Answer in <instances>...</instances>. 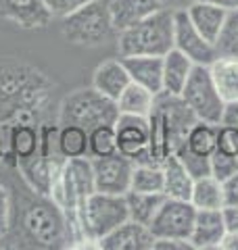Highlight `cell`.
I'll list each match as a JSON object with an SVG mask.
<instances>
[{"label": "cell", "mask_w": 238, "mask_h": 250, "mask_svg": "<svg viewBox=\"0 0 238 250\" xmlns=\"http://www.w3.org/2000/svg\"><path fill=\"white\" fill-rule=\"evenodd\" d=\"M119 57L150 54L165 57L173 48V13L161 9L117 34Z\"/></svg>", "instance_id": "obj_1"}, {"label": "cell", "mask_w": 238, "mask_h": 250, "mask_svg": "<svg viewBox=\"0 0 238 250\" xmlns=\"http://www.w3.org/2000/svg\"><path fill=\"white\" fill-rule=\"evenodd\" d=\"M61 34L69 44L75 46H102L109 40H117L107 0H90L77 11L61 19Z\"/></svg>", "instance_id": "obj_2"}, {"label": "cell", "mask_w": 238, "mask_h": 250, "mask_svg": "<svg viewBox=\"0 0 238 250\" xmlns=\"http://www.w3.org/2000/svg\"><path fill=\"white\" fill-rule=\"evenodd\" d=\"M117 117V103L94 88H82L67 94L59 108V125H79L88 131L100 125H115Z\"/></svg>", "instance_id": "obj_3"}, {"label": "cell", "mask_w": 238, "mask_h": 250, "mask_svg": "<svg viewBox=\"0 0 238 250\" xmlns=\"http://www.w3.org/2000/svg\"><path fill=\"white\" fill-rule=\"evenodd\" d=\"M92 192H96L92 159L75 156V159H65L48 198L57 202L65 213H75Z\"/></svg>", "instance_id": "obj_4"}, {"label": "cell", "mask_w": 238, "mask_h": 250, "mask_svg": "<svg viewBox=\"0 0 238 250\" xmlns=\"http://www.w3.org/2000/svg\"><path fill=\"white\" fill-rule=\"evenodd\" d=\"M23 228H25L27 236L40 246H69V228L65 210L52 200L44 198L29 205L25 215H23Z\"/></svg>", "instance_id": "obj_5"}, {"label": "cell", "mask_w": 238, "mask_h": 250, "mask_svg": "<svg viewBox=\"0 0 238 250\" xmlns=\"http://www.w3.org/2000/svg\"><path fill=\"white\" fill-rule=\"evenodd\" d=\"M180 96L198 121L219 125L221 119H224L226 100L221 98V94L217 92L215 83H213L209 67L194 65Z\"/></svg>", "instance_id": "obj_6"}, {"label": "cell", "mask_w": 238, "mask_h": 250, "mask_svg": "<svg viewBox=\"0 0 238 250\" xmlns=\"http://www.w3.org/2000/svg\"><path fill=\"white\" fill-rule=\"evenodd\" d=\"M196 207L190 200L167 198L161 202V207L155 213L153 221L148 223L150 233L155 240H182L188 242L190 231L194 225Z\"/></svg>", "instance_id": "obj_7"}, {"label": "cell", "mask_w": 238, "mask_h": 250, "mask_svg": "<svg viewBox=\"0 0 238 250\" xmlns=\"http://www.w3.org/2000/svg\"><path fill=\"white\" fill-rule=\"evenodd\" d=\"M173 48H178L182 54H186L194 65H203V67H209L219 57L217 46L211 44L192 25L186 11L173 13Z\"/></svg>", "instance_id": "obj_8"}, {"label": "cell", "mask_w": 238, "mask_h": 250, "mask_svg": "<svg viewBox=\"0 0 238 250\" xmlns=\"http://www.w3.org/2000/svg\"><path fill=\"white\" fill-rule=\"evenodd\" d=\"M92 171H94V188L96 192L107 194H125L132 184V171L134 159L121 152L109 154V156H90Z\"/></svg>", "instance_id": "obj_9"}, {"label": "cell", "mask_w": 238, "mask_h": 250, "mask_svg": "<svg viewBox=\"0 0 238 250\" xmlns=\"http://www.w3.org/2000/svg\"><path fill=\"white\" fill-rule=\"evenodd\" d=\"M63 163H65V159H63L61 154L50 156L46 152H34L29 156H23V159H17V165H19V171L23 173V179H25L27 186L36 194H40L42 198L50 196L52 186L57 182Z\"/></svg>", "instance_id": "obj_10"}, {"label": "cell", "mask_w": 238, "mask_h": 250, "mask_svg": "<svg viewBox=\"0 0 238 250\" xmlns=\"http://www.w3.org/2000/svg\"><path fill=\"white\" fill-rule=\"evenodd\" d=\"M117 150L138 163L148 148V119L134 115H119L115 121Z\"/></svg>", "instance_id": "obj_11"}, {"label": "cell", "mask_w": 238, "mask_h": 250, "mask_svg": "<svg viewBox=\"0 0 238 250\" xmlns=\"http://www.w3.org/2000/svg\"><path fill=\"white\" fill-rule=\"evenodd\" d=\"M0 19L21 29L46 27L54 19L44 0H0Z\"/></svg>", "instance_id": "obj_12"}, {"label": "cell", "mask_w": 238, "mask_h": 250, "mask_svg": "<svg viewBox=\"0 0 238 250\" xmlns=\"http://www.w3.org/2000/svg\"><path fill=\"white\" fill-rule=\"evenodd\" d=\"M226 236V223L221 208H196L194 225L190 231V246L196 250L219 248Z\"/></svg>", "instance_id": "obj_13"}, {"label": "cell", "mask_w": 238, "mask_h": 250, "mask_svg": "<svg viewBox=\"0 0 238 250\" xmlns=\"http://www.w3.org/2000/svg\"><path fill=\"white\" fill-rule=\"evenodd\" d=\"M98 248L105 250H150L155 248V236L150 233L148 225L128 219L117 229H113L98 242Z\"/></svg>", "instance_id": "obj_14"}, {"label": "cell", "mask_w": 238, "mask_h": 250, "mask_svg": "<svg viewBox=\"0 0 238 250\" xmlns=\"http://www.w3.org/2000/svg\"><path fill=\"white\" fill-rule=\"evenodd\" d=\"M121 61L134 83L144 85L153 94L163 92V57L134 54V57H121Z\"/></svg>", "instance_id": "obj_15"}, {"label": "cell", "mask_w": 238, "mask_h": 250, "mask_svg": "<svg viewBox=\"0 0 238 250\" xmlns=\"http://www.w3.org/2000/svg\"><path fill=\"white\" fill-rule=\"evenodd\" d=\"M132 83L130 73L125 69L121 59H109L102 61L100 65L94 69L92 75V88L98 90L102 96H107L111 100H115L121 96V92Z\"/></svg>", "instance_id": "obj_16"}, {"label": "cell", "mask_w": 238, "mask_h": 250, "mask_svg": "<svg viewBox=\"0 0 238 250\" xmlns=\"http://www.w3.org/2000/svg\"><path fill=\"white\" fill-rule=\"evenodd\" d=\"M113 27L119 31L132 27L134 23L150 17L153 13L161 11L159 0H107Z\"/></svg>", "instance_id": "obj_17"}, {"label": "cell", "mask_w": 238, "mask_h": 250, "mask_svg": "<svg viewBox=\"0 0 238 250\" xmlns=\"http://www.w3.org/2000/svg\"><path fill=\"white\" fill-rule=\"evenodd\" d=\"M192 25L207 38L211 44H217L221 29L226 25L228 19V11L219 9V6L207 2V0H196V2L186 11Z\"/></svg>", "instance_id": "obj_18"}, {"label": "cell", "mask_w": 238, "mask_h": 250, "mask_svg": "<svg viewBox=\"0 0 238 250\" xmlns=\"http://www.w3.org/2000/svg\"><path fill=\"white\" fill-rule=\"evenodd\" d=\"M215 148H217V125L196 119L190 125L184 142L178 146L176 152H188L198 156V159H211Z\"/></svg>", "instance_id": "obj_19"}, {"label": "cell", "mask_w": 238, "mask_h": 250, "mask_svg": "<svg viewBox=\"0 0 238 250\" xmlns=\"http://www.w3.org/2000/svg\"><path fill=\"white\" fill-rule=\"evenodd\" d=\"M163 194L167 198H180V200H190V192H192L194 177L190 171L184 167L176 154L167 156L163 163Z\"/></svg>", "instance_id": "obj_20"}, {"label": "cell", "mask_w": 238, "mask_h": 250, "mask_svg": "<svg viewBox=\"0 0 238 250\" xmlns=\"http://www.w3.org/2000/svg\"><path fill=\"white\" fill-rule=\"evenodd\" d=\"M217 92L226 103L238 100V57L234 54H219L209 65Z\"/></svg>", "instance_id": "obj_21"}, {"label": "cell", "mask_w": 238, "mask_h": 250, "mask_svg": "<svg viewBox=\"0 0 238 250\" xmlns=\"http://www.w3.org/2000/svg\"><path fill=\"white\" fill-rule=\"evenodd\" d=\"M192 69L194 62L186 54H182L178 48H171L163 57V92L182 94Z\"/></svg>", "instance_id": "obj_22"}, {"label": "cell", "mask_w": 238, "mask_h": 250, "mask_svg": "<svg viewBox=\"0 0 238 250\" xmlns=\"http://www.w3.org/2000/svg\"><path fill=\"white\" fill-rule=\"evenodd\" d=\"M155 100H157V94L146 90L144 85H138L132 82L121 92V96L117 98L119 115H134V117H146L148 119L155 108Z\"/></svg>", "instance_id": "obj_23"}, {"label": "cell", "mask_w": 238, "mask_h": 250, "mask_svg": "<svg viewBox=\"0 0 238 250\" xmlns=\"http://www.w3.org/2000/svg\"><path fill=\"white\" fill-rule=\"evenodd\" d=\"M190 202L196 208H224V184L215 175H201L194 177L192 192H190Z\"/></svg>", "instance_id": "obj_24"}, {"label": "cell", "mask_w": 238, "mask_h": 250, "mask_svg": "<svg viewBox=\"0 0 238 250\" xmlns=\"http://www.w3.org/2000/svg\"><path fill=\"white\" fill-rule=\"evenodd\" d=\"M163 200H165V194H148V192H136V190L125 192V205H128L130 219L142 225H148L153 221V217Z\"/></svg>", "instance_id": "obj_25"}, {"label": "cell", "mask_w": 238, "mask_h": 250, "mask_svg": "<svg viewBox=\"0 0 238 250\" xmlns=\"http://www.w3.org/2000/svg\"><path fill=\"white\" fill-rule=\"evenodd\" d=\"M57 148L63 159L88 156V129L79 127V125H61Z\"/></svg>", "instance_id": "obj_26"}, {"label": "cell", "mask_w": 238, "mask_h": 250, "mask_svg": "<svg viewBox=\"0 0 238 250\" xmlns=\"http://www.w3.org/2000/svg\"><path fill=\"white\" fill-rule=\"evenodd\" d=\"M130 190L163 194V167L159 163H136L132 171Z\"/></svg>", "instance_id": "obj_27"}, {"label": "cell", "mask_w": 238, "mask_h": 250, "mask_svg": "<svg viewBox=\"0 0 238 250\" xmlns=\"http://www.w3.org/2000/svg\"><path fill=\"white\" fill-rule=\"evenodd\" d=\"M117 150L115 125H100L88 131V154L90 156H109Z\"/></svg>", "instance_id": "obj_28"}, {"label": "cell", "mask_w": 238, "mask_h": 250, "mask_svg": "<svg viewBox=\"0 0 238 250\" xmlns=\"http://www.w3.org/2000/svg\"><path fill=\"white\" fill-rule=\"evenodd\" d=\"M215 46L219 54H234V57H238V11L228 13L226 25L221 29V36Z\"/></svg>", "instance_id": "obj_29"}, {"label": "cell", "mask_w": 238, "mask_h": 250, "mask_svg": "<svg viewBox=\"0 0 238 250\" xmlns=\"http://www.w3.org/2000/svg\"><path fill=\"white\" fill-rule=\"evenodd\" d=\"M215 152L238 159V125L219 123L217 125V148Z\"/></svg>", "instance_id": "obj_30"}, {"label": "cell", "mask_w": 238, "mask_h": 250, "mask_svg": "<svg viewBox=\"0 0 238 250\" xmlns=\"http://www.w3.org/2000/svg\"><path fill=\"white\" fill-rule=\"evenodd\" d=\"M13 148H15V152H17V159L34 154L36 148H38L36 131L31 129L29 125H21V127H17L15 129V138H13Z\"/></svg>", "instance_id": "obj_31"}, {"label": "cell", "mask_w": 238, "mask_h": 250, "mask_svg": "<svg viewBox=\"0 0 238 250\" xmlns=\"http://www.w3.org/2000/svg\"><path fill=\"white\" fill-rule=\"evenodd\" d=\"M238 171V159H232V156L213 152L211 156V175H215L217 179H228L230 175H234Z\"/></svg>", "instance_id": "obj_32"}, {"label": "cell", "mask_w": 238, "mask_h": 250, "mask_svg": "<svg viewBox=\"0 0 238 250\" xmlns=\"http://www.w3.org/2000/svg\"><path fill=\"white\" fill-rule=\"evenodd\" d=\"M44 2L48 6V11L52 13V17L63 19V17H67L69 13L77 11L79 6H84L86 2H90V0H44Z\"/></svg>", "instance_id": "obj_33"}, {"label": "cell", "mask_w": 238, "mask_h": 250, "mask_svg": "<svg viewBox=\"0 0 238 250\" xmlns=\"http://www.w3.org/2000/svg\"><path fill=\"white\" fill-rule=\"evenodd\" d=\"M9 223H11V196L9 190L0 184V240L9 231Z\"/></svg>", "instance_id": "obj_34"}, {"label": "cell", "mask_w": 238, "mask_h": 250, "mask_svg": "<svg viewBox=\"0 0 238 250\" xmlns=\"http://www.w3.org/2000/svg\"><path fill=\"white\" fill-rule=\"evenodd\" d=\"M224 207H238V171L234 175H230L228 179H224Z\"/></svg>", "instance_id": "obj_35"}, {"label": "cell", "mask_w": 238, "mask_h": 250, "mask_svg": "<svg viewBox=\"0 0 238 250\" xmlns=\"http://www.w3.org/2000/svg\"><path fill=\"white\" fill-rule=\"evenodd\" d=\"M224 223L228 233H238V207H224Z\"/></svg>", "instance_id": "obj_36"}, {"label": "cell", "mask_w": 238, "mask_h": 250, "mask_svg": "<svg viewBox=\"0 0 238 250\" xmlns=\"http://www.w3.org/2000/svg\"><path fill=\"white\" fill-rule=\"evenodd\" d=\"M161 2V9H167L171 13H178V11H188L196 0H159Z\"/></svg>", "instance_id": "obj_37"}, {"label": "cell", "mask_w": 238, "mask_h": 250, "mask_svg": "<svg viewBox=\"0 0 238 250\" xmlns=\"http://www.w3.org/2000/svg\"><path fill=\"white\" fill-rule=\"evenodd\" d=\"M221 123L238 125V100H234V103H226V108H224V119H221Z\"/></svg>", "instance_id": "obj_38"}, {"label": "cell", "mask_w": 238, "mask_h": 250, "mask_svg": "<svg viewBox=\"0 0 238 250\" xmlns=\"http://www.w3.org/2000/svg\"><path fill=\"white\" fill-rule=\"evenodd\" d=\"M219 248H224V250H238V233H228L226 231V236H224V240H221Z\"/></svg>", "instance_id": "obj_39"}, {"label": "cell", "mask_w": 238, "mask_h": 250, "mask_svg": "<svg viewBox=\"0 0 238 250\" xmlns=\"http://www.w3.org/2000/svg\"><path fill=\"white\" fill-rule=\"evenodd\" d=\"M207 2L219 6V9H224V11H228V13L238 11V0H207Z\"/></svg>", "instance_id": "obj_40"}]
</instances>
